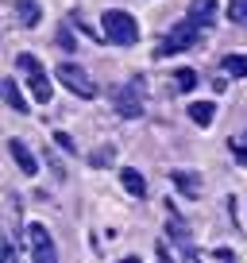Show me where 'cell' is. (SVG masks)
Masks as SVG:
<instances>
[{"mask_svg": "<svg viewBox=\"0 0 247 263\" xmlns=\"http://www.w3.org/2000/svg\"><path fill=\"white\" fill-rule=\"evenodd\" d=\"M100 31H105V39L116 43V47L139 43V24L132 20V12H123V8H108L105 16H100Z\"/></svg>", "mask_w": 247, "mask_h": 263, "instance_id": "obj_1", "label": "cell"}, {"mask_svg": "<svg viewBox=\"0 0 247 263\" xmlns=\"http://www.w3.org/2000/svg\"><path fill=\"white\" fill-rule=\"evenodd\" d=\"M16 70L24 74V82L31 85V97L39 101V105H47V101H50V78H47V66H43L35 54H16Z\"/></svg>", "mask_w": 247, "mask_h": 263, "instance_id": "obj_2", "label": "cell"}, {"mask_svg": "<svg viewBox=\"0 0 247 263\" xmlns=\"http://www.w3.org/2000/svg\"><path fill=\"white\" fill-rule=\"evenodd\" d=\"M112 108L123 120H139L143 116V78H132L128 85H120L112 93Z\"/></svg>", "mask_w": 247, "mask_h": 263, "instance_id": "obj_3", "label": "cell"}, {"mask_svg": "<svg viewBox=\"0 0 247 263\" xmlns=\"http://www.w3.org/2000/svg\"><path fill=\"white\" fill-rule=\"evenodd\" d=\"M54 78H58V85H62V89H70L74 97H85V101L97 97V82H93V78L85 74L77 62H62V66L54 70Z\"/></svg>", "mask_w": 247, "mask_h": 263, "instance_id": "obj_4", "label": "cell"}, {"mask_svg": "<svg viewBox=\"0 0 247 263\" xmlns=\"http://www.w3.org/2000/svg\"><path fill=\"white\" fill-rule=\"evenodd\" d=\"M201 27L197 24H190V20H181L178 27H170V31L162 35V43H158V50L155 54H181V50H190V47H197V39H201Z\"/></svg>", "mask_w": 247, "mask_h": 263, "instance_id": "obj_5", "label": "cell"}, {"mask_svg": "<svg viewBox=\"0 0 247 263\" xmlns=\"http://www.w3.org/2000/svg\"><path fill=\"white\" fill-rule=\"evenodd\" d=\"M24 236H27V252H31L35 263H58V248H54V240H50V229H47V224L31 221V224L24 229Z\"/></svg>", "mask_w": 247, "mask_h": 263, "instance_id": "obj_6", "label": "cell"}, {"mask_svg": "<svg viewBox=\"0 0 247 263\" xmlns=\"http://www.w3.org/2000/svg\"><path fill=\"white\" fill-rule=\"evenodd\" d=\"M8 155L16 159V166L24 174H39V159H35V151L27 147L24 140H8Z\"/></svg>", "mask_w": 247, "mask_h": 263, "instance_id": "obj_7", "label": "cell"}, {"mask_svg": "<svg viewBox=\"0 0 247 263\" xmlns=\"http://www.w3.org/2000/svg\"><path fill=\"white\" fill-rule=\"evenodd\" d=\"M186 20H190V24H197L201 31H209V27H213V20H216V0H193L190 12H186Z\"/></svg>", "mask_w": 247, "mask_h": 263, "instance_id": "obj_8", "label": "cell"}, {"mask_svg": "<svg viewBox=\"0 0 247 263\" xmlns=\"http://www.w3.org/2000/svg\"><path fill=\"white\" fill-rule=\"evenodd\" d=\"M120 182H123V190L132 197H147V182H143V174L135 171V166H123L120 171Z\"/></svg>", "mask_w": 247, "mask_h": 263, "instance_id": "obj_9", "label": "cell"}, {"mask_svg": "<svg viewBox=\"0 0 247 263\" xmlns=\"http://www.w3.org/2000/svg\"><path fill=\"white\" fill-rule=\"evenodd\" d=\"M174 186H178L186 197H201V178L193 171H174Z\"/></svg>", "mask_w": 247, "mask_h": 263, "instance_id": "obj_10", "label": "cell"}, {"mask_svg": "<svg viewBox=\"0 0 247 263\" xmlns=\"http://www.w3.org/2000/svg\"><path fill=\"white\" fill-rule=\"evenodd\" d=\"M213 116H216V105H213V101H193V105H190V120L197 124V128H209V124H213Z\"/></svg>", "mask_w": 247, "mask_h": 263, "instance_id": "obj_11", "label": "cell"}, {"mask_svg": "<svg viewBox=\"0 0 247 263\" xmlns=\"http://www.w3.org/2000/svg\"><path fill=\"white\" fill-rule=\"evenodd\" d=\"M16 12H19V24L24 27H39V20H43V8L35 0H16Z\"/></svg>", "mask_w": 247, "mask_h": 263, "instance_id": "obj_12", "label": "cell"}, {"mask_svg": "<svg viewBox=\"0 0 247 263\" xmlns=\"http://www.w3.org/2000/svg\"><path fill=\"white\" fill-rule=\"evenodd\" d=\"M220 74H228V78H247V58H243V54H224V58H220Z\"/></svg>", "mask_w": 247, "mask_h": 263, "instance_id": "obj_13", "label": "cell"}, {"mask_svg": "<svg viewBox=\"0 0 247 263\" xmlns=\"http://www.w3.org/2000/svg\"><path fill=\"white\" fill-rule=\"evenodd\" d=\"M4 97H8V105L16 108V112H27V101H24V93H19L16 78H4Z\"/></svg>", "mask_w": 247, "mask_h": 263, "instance_id": "obj_14", "label": "cell"}, {"mask_svg": "<svg viewBox=\"0 0 247 263\" xmlns=\"http://www.w3.org/2000/svg\"><path fill=\"white\" fill-rule=\"evenodd\" d=\"M197 85V70H174V89L178 93H190Z\"/></svg>", "mask_w": 247, "mask_h": 263, "instance_id": "obj_15", "label": "cell"}, {"mask_svg": "<svg viewBox=\"0 0 247 263\" xmlns=\"http://www.w3.org/2000/svg\"><path fill=\"white\" fill-rule=\"evenodd\" d=\"M228 20L232 24H247V0H228Z\"/></svg>", "mask_w": 247, "mask_h": 263, "instance_id": "obj_16", "label": "cell"}, {"mask_svg": "<svg viewBox=\"0 0 247 263\" xmlns=\"http://www.w3.org/2000/svg\"><path fill=\"white\" fill-rule=\"evenodd\" d=\"M228 147H232V155H236V163H247V140L243 136H232Z\"/></svg>", "mask_w": 247, "mask_h": 263, "instance_id": "obj_17", "label": "cell"}, {"mask_svg": "<svg viewBox=\"0 0 247 263\" xmlns=\"http://www.w3.org/2000/svg\"><path fill=\"white\" fill-rule=\"evenodd\" d=\"M54 43H58V50H74L77 43H74V35L66 31V27H58V35H54Z\"/></svg>", "mask_w": 247, "mask_h": 263, "instance_id": "obj_18", "label": "cell"}, {"mask_svg": "<svg viewBox=\"0 0 247 263\" xmlns=\"http://www.w3.org/2000/svg\"><path fill=\"white\" fill-rule=\"evenodd\" d=\"M54 143H58V147H66V151H74V140H70L66 132H54Z\"/></svg>", "mask_w": 247, "mask_h": 263, "instance_id": "obj_19", "label": "cell"}, {"mask_svg": "<svg viewBox=\"0 0 247 263\" xmlns=\"http://www.w3.org/2000/svg\"><path fill=\"white\" fill-rule=\"evenodd\" d=\"M4 263H16V244L12 240H4Z\"/></svg>", "mask_w": 247, "mask_h": 263, "instance_id": "obj_20", "label": "cell"}, {"mask_svg": "<svg viewBox=\"0 0 247 263\" xmlns=\"http://www.w3.org/2000/svg\"><path fill=\"white\" fill-rule=\"evenodd\" d=\"M120 263H139V259H120Z\"/></svg>", "mask_w": 247, "mask_h": 263, "instance_id": "obj_21", "label": "cell"}]
</instances>
